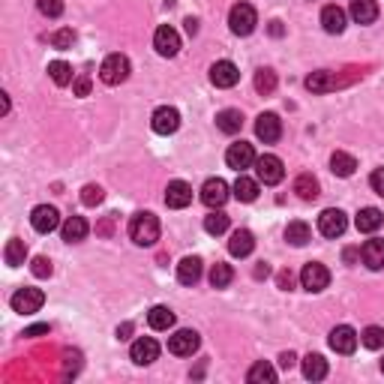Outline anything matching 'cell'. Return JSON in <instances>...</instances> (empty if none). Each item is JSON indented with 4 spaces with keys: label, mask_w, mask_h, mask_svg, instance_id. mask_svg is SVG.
Listing matches in <instances>:
<instances>
[{
    "label": "cell",
    "mask_w": 384,
    "mask_h": 384,
    "mask_svg": "<svg viewBox=\"0 0 384 384\" xmlns=\"http://www.w3.org/2000/svg\"><path fill=\"white\" fill-rule=\"evenodd\" d=\"M370 186H372V190H375V192H379L381 199H384V168H375V171H372V177H370Z\"/></svg>",
    "instance_id": "f6af8a7d"
},
{
    "label": "cell",
    "mask_w": 384,
    "mask_h": 384,
    "mask_svg": "<svg viewBox=\"0 0 384 384\" xmlns=\"http://www.w3.org/2000/svg\"><path fill=\"white\" fill-rule=\"evenodd\" d=\"M276 285H280L282 291H291L294 289V273L291 271H282L280 276H276Z\"/></svg>",
    "instance_id": "7dc6e473"
},
{
    "label": "cell",
    "mask_w": 384,
    "mask_h": 384,
    "mask_svg": "<svg viewBox=\"0 0 384 384\" xmlns=\"http://www.w3.org/2000/svg\"><path fill=\"white\" fill-rule=\"evenodd\" d=\"M351 19L357 24H372L379 19V0H351Z\"/></svg>",
    "instance_id": "7402d4cb"
},
{
    "label": "cell",
    "mask_w": 384,
    "mask_h": 384,
    "mask_svg": "<svg viewBox=\"0 0 384 384\" xmlns=\"http://www.w3.org/2000/svg\"><path fill=\"white\" fill-rule=\"evenodd\" d=\"M285 240H289L291 247H306V243L313 240V228H309L304 219H294V223H289V228H285Z\"/></svg>",
    "instance_id": "484cf974"
},
{
    "label": "cell",
    "mask_w": 384,
    "mask_h": 384,
    "mask_svg": "<svg viewBox=\"0 0 384 384\" xmlns=\"http://www.w3.org/2000/svg\"><path fill=\"white\" fill-rule=\"evenodd\" d=\"M30 271H34V276H39V280H45V276H52V261H48L45 256H36Z\"/></svg>",
    "instance_id": "ee69618b"
},
{
    "label": "cell",
    "mask_w": 384,
    "mask_h": 384,
    "mask_svg": "<svg viewBox=\"0 0 384 384\" xmlns=\"http://www.w3.org/2000/svg\"><path fill=\"white\" fill-rule=\"evenodd\" d=\"M256 135H258L264 144L280 142V135H282V120H280V114H273V111L258 114V120H256Z\"/></svg>",
    "instance_id": "8fae6325"
},
{
    "label": "cell",
    "mask_w": 384,
    "mask_h": 384,
    "mask_svg": "<svg viewBox=\"0 0 384 384\" xmlns=\"http://www.w3.org/2000/svg\"><path fill=\"white\" fill-rule=\"evenodd\" d=\"M321 27L328 30V34H342V30H346V12H342L337 3L324 6L321 10Z\"/></svg>",
    "instance_id": "603a6c76"
},
{
    "label": "cell",
    "mask_w": 384,
    "mask_h": 384,
    "mask_svg": "<svg viewBox=\"0 0 384 384\" xmlns=\"http://www.w3.org/2000/svg\"><path fill=\"white\" fill-rule=\"evenodd\" d=\"M45 304V294L43 289H19L12 294V309L21 315H30V313H39Z\"/></svg>",
    "instance_id": "8992f818"
},
{
    "label": "cell",
    "mask_w": 384,
    "mask_h": 384,
    "mask_svg": "<svg viewBox=\"0 0 384 384\" xmlns=\"http://www.w3.org/2000/svg\"><path fill=\"white\" fill-rule=\"evenodd\" d=\"M129 357H133V363H138V366H150L159 357V342L150 337L135 339L133 348H129Z\"/></svg>",
    "instance_id": "9a60e30c"
},
{
    "label": "cell",
    "mask_w": 384,
    "mask_h": 384,
    "mask_svg": "<svg viewBox=\"0 0 384 384\" xmlns=\"http://www.w3.org/2000/svg\"><path fill=\"white\" fill-rule=\"evenodd\" d=\"M48 76H52V81L57 87L72 84V67L67 60H52V63H48Z\"/></svg>",
    "instance_id": "e575fe53"
},
{
    "label": "cell",
    "mask_w": 384,
    "mask_h": 384,
    "mask_svg": "<svg viewBox=\"0 0 384 384\" xmlns=\"http://www.w3.org/2000/svg\"><path fill=\"white\" fill-rule=\"evenodd\" d=\"M267 273H271V267H267L264 261H261V264L256 267V280H261V276H267Z\"/></svg>",
    "instance_id": "f5cc1de1"
},
{
    "label": "cell",
    "mask_w": 384,
    "mask_h": 384,
    "mask_svg": "<svg viewBox=\"0 0 384 384\" xmlns=\"http://www.w3.org/2000/svg\"><path fill=\"white\" fill-rule=\"evenodd\" d=\"M3 258H6V264L10 267H21L24 261H27V247H24V240L12 238L10 243H6V249H3Z\"/></svg>",
    "instance_id": "836d02e7"
},
{
    "label": "cell",
    "mask_w": 384,
    "mask_h": 384,
    "mask_svg": "<svg viewBox=\"0 0 384 384\" xmlns=\"http://www.w3.org/2000/svg\"><path fill=\"white\" fill-rule=\"evenodd\" d=\"M300 285L306 291H324L330 285V271L324 264H318V261H309L304 271H300Z\"/></svg>",
    "instance_id": "52a82bcc"
},
{
    "label": "cell",
    "mask_w": 384,
    "mask_h": 384,
    "mask_svg": "<svg viewBox=\"0 0 384 384\" xmlns=\"http://www.w3.org/2000/svg\"><path fill=\"white\" fill-rule=\"evenodd\" d=\"M354 168H357V159L351 157V153H346V150H337L330 157V171L337 177H351L354 174Z\"/></svg>",
    "instance_id": "83f0119b"
},
{
    "label": "cell",
    "mask_w": 384,
    "mask_h": 384,
    "mask_svg": "<svg viewBox=\"0 0 384 384\" xmlns=\"http://www.w3.org/2000/svg\"><path fill=\"white\" fill-rule=\"evenodd\" d=\"M30 225L39 234H52L60 225V214H57V207H52V204H39V207H34V214H30Z\"/></svg>",
    "instance_id": "7c38bea8"
},
{
    "label": "cell",
    "mask_w": 384,
    "mask_h": 384,
    "mask_svg": "<svg viewBox=\"0 0 384 384\" xmlns=\"http://www.w3.org/2000/svg\"><path fill=\"white\" fill-rule=\"evenodd\" d=\"M129 333H133V324H129V321L117 328V337H120V339H129Z\"/></svg>",
    "instance_id": "f907efd6"
},
{
    "label": "cell",
    "mask_w": 384,
    "mask_h": 384,
    "mask_svg": "<svg viewBox=\"0 0 384 384\" xmlns=\"http://www.w3.org/2000/svg\"><path fill=\"white\" fill-rule=\"evenodd\" d=\"M96 231H100V234H111V216H105V223L96 228Z\"/></svg>",
    "instance_id": "db71d44e"
},
{
    "label": "cell",
    "mask_w": 384,
    "mask_h": 384,
    "mask_svg": "<svg viewBox=\"0 0 384 384\" xmlns=\"http://www.w3.org/2000/svg\"><path fill=\"white\" fill-rule=\"evenodd\" d=\"M204 231L214 234V238L225 234V231H228V216L223 214V210H210V214L204 216Z\"/></svg>",
    "instance_id": "74e56055"
},
{
    "label": "cell",
    "mask_w": 384,
    "mask_h": 384,
    "mask_svg": "<svg viewBox=\"0 0 384 384\" xmlns=\"http://www.w3.org/2000/svg\"><path fill=\"white\" fill-rule=\"evenodd\" d=\"M228 183L223 181V177H210V181H204V186H201V201L207 204L210 210H219L223 204L228 201Z\"/></svg>",
    "instance_id": "9c48e42d"
},
{
    "label": "cell",
    "mask_w": 384,
    "mask_h": 384,
    "mask_svg": "<svg viewBox=\"0 0 384 384\" xmlns=\"http://www.w3.org/2000/svg\"><path fill=\"white\" fill-rule=\"evenodd\" d=\"M252 249H256V238H252V231L249 228H238V231L231 234V240H228V252H231L234 258H247Z\"/></svg>",
    "instance_id": "d6986e66"
},
{
    "label": "cell",
    "mask_w": 384,
    "mask_h": 384,
    "mask_svg": "<svg viewBox=\"0 0 384 384\" xmlns=\"http://www.w3.org/2000/svg\"><path fill=\"white\" fill-rule=\"evenodd\" d=\"M39 333H48V324H36V328H27L24 337H39Z\"/></svg>",
    "instance_id": "681fc988"
},
{
    "label": "cell",
    "mask_w": 384,
    "mask_h": 384,
    "mask_svg": "<svg viewBox=\"0 0 384 384\" xmlns=\"http://www.w3.org/2000/svg\"><path fill=\"white\" fill-rule=\"evenodd\" d=\"M231 192H234V199L243 201V204H249V201H256L258 199V181H252V177L247 174H240L238 181H234L231 186Z\"/></svg>",
    "instance_id": "4316f807"
},
{
    "label": "cell",
    "mask_w": 384,
    "mask_h": 384,
    "mask_svg": "<svg viewBox=\"0 0 384 384\" xmlns=\"http://www.w3.org/2000/svg\"><path fill=\"white\" fill-rule=\"evenodd\" d=\"M105 199V192H102V186H96V183H87L84 190H81V201L87 204V207H96Z\"/></svg>",
    "instance_id": "60d3db41"
},
{
    "label": "cell",
    "mask_w": 384,
    "mask_h": 384,
    "mask_svg": "<svg viewBox=\"0 0 384 384\" xmlns=\"http://www.w3.org/2000/svg\"><path fill=\"white\" fill-rule=\"evenodd\" d=\"M247 381L249 384H273L276 381V370L267 361H258V363H252L249 366V372H247Z\"/></svg>",
    "instance_id": "d6a6232c"
},
{
    "label": "cell",
    "mask_w": 384,
    "mask_h": 384,
    "mask_svg": "<svg viewBox=\"0 0 384 384\" xmlns=\"http://www.w3.org/2000/svg\"><path fill=\"white\" fill-rule=\"evenodd\" d=\"M330 348L337 351V354H354L357 348V330L348 328V324H339V328L330 330Z\"/></svg>",
    "instance_id": "4fadbf2b"
},
{
    "label": "cell",
    "mask_w": 384,
    "mask_h": 384,
    "mask_svg": "<svg viewBox=\"0 0 384 384\" xmlns=\"http://www.w3.org/2000/svg\"><path fill=\"white\" fill-rule=\"evenodd\" d=\"M381 223H384V216H381V210H379V207H363L361 214H357V219H354L357 231H363V234L379 231Z\"/></svg>",
    "instance_id": "cb8c5ba5"
},
{
    "label": "cell",
    "mask_w": 384,
    "mask_h": 384,
    "mask_svg": "<svg viewBox=\"0 0 384 384\" xmlns=\"http://www.w3.org/2000/svg\"><path fill=\"white\" fill-rule=\"evenodd\" d=\"M177 280H181L183 285H195L201 280V258L195 256H186L181 264H177Z\"/></svg>",
    "instance_id": "d4e9b609"
},
{
    "label": "cell",
    "mask_w": 384,
    "mask_h": 384,
    "mask_svg": "<svg viewBox=\"0 0 384 384\" xmlns=\"http://www.w3.org/2000/svg\"><path fill=\"white\" fill-rule=\"evenodd\" d=\"M361 258H363V264L370 267V271H381L384 267V240H366L363 243V249H361Z\"/></svg>",
    "instance_id": "44dd1931"
},
{
    "label": "cell",
    "mask_w": 384,
    "mask_h": 384,
    "mask_svg": "<svg viewBox=\"0 0 384 384\" xmlns=\"http://www.w3.org/2000/svg\"><path fill=\"white\" fill-rule=\"evenodd\" d=\"M72 91H76V96H87V93H91V78H87V76L76 78V81H72Z\"/></svg>",
    "instance_id": "bcb514c9"
},
{
    "label": "cell",
    "mask_w": 384,
    "mask_h": 384,
    "mask_svg": "<svg viewBox=\"0 0 384 384\" xmlns=\"http://www.w3.org/2000/svg\"><path fill=\"white\" fill-rule=\"evenodd\" d=\"M333 87H337V81H333V72H328V69H318L306 78V91H313V93H330Z\"/></svg>",
    "instance_id": "4dcf8cb0"
},
{
    "label": "cell",
    "mask_w": 384,
    "mask_h": 384,
    "mask_svg": "<svg viewBox=\"0 0 384 384\" xmlns=\"http://www.w3.org/2000/svg\"><path fill=\"white\" fill-rule=\"evenodd\" d=\"M72 43H76L72 27H63V30H57V34H52V45L54 48H72Z\"/></svg>",
    "instance_id": "b9f144b4"
},
{
    "label": "cell",
    "mask_w": 384,
    "mask_h": 384,
    "mask_svg": "<svg viewBox=\"0 0 384 384\" xmlns=\"http://www.w3.org/2000/svg\"><path fill=\"white\" fill-rule=\"evenodd\" d=\"M186 30H190V34H195V30H199V21H195V19H186Z\"/></svg>",
    "instance_id": "11a10c76"
},
{
    "label": "cell",
    "mask_w": 384,
    "mask_h": 384,
    "mask_svg": "<svg viewBox=\"0 0 384 384\" xmlns=\"http://www.w3.org/2000/svg\"><path fill=\"white\" fill-rule=\"evenodd\" d=\"M100 78L105 81V84H124V81L129 78V57L126 54H109L102 60L100 67Z\"/></svg>",
    "instance_id": "3957f363"
},
{
    "label": "cell",
    "mask_w": 384,
    "mask_h": 384,
    "mask_svg": "<svg viewBox=\"0 0 384 384\" xmlns=\"http://www.w3.org/2000/svg\"><path fill=\"white\" fill-rule=\"evenodd\" d=\"M225 162H228V168H234V171H243V168H249L252 162H256V150H252V144H247V142H238V144H231V147H228V153H225Z\"/></svg>",
    "instance_id": "e0dca14e"
},
{
    "label": "cell",
    "mask_w": 384,
    "mask_h": 384,
    "mask_svg": "<svg viewBox=\"0 0 384 384\" xmlns=\"http://www.w3.org/2000/svg\"><path fill=\"white\" fill-rule=\"evenodd\" d=\"M153 48H157L162 57H174L181 52V36H177V30L168 27V24L157 27V34H153Z\"/></svg>",
    "instance_id": "5bb4252c"
},
{
    "label": "cell",
    "mask_w": 384,
    "mask_h": 384,
    "mask_svg": "<svg viewBox=\"0 0 384 384\" xmlns=\"http://www.w3.org/2000/svg\"><path fill=\"white\" fill-rule=\"evenodd\" d=\"M294 361H297V357H294L291 351H285V354L280 357V366H282V370H291V366H294Z\"/></svg>",
    "instance_id": "c3c4849f"
},
{
    "label": "cell",
    "mask_w": 384,
    "mask_h": 384,
    "mask_svg": "<svg viewBox=\"0 0 384 384\" xmlns=\"http://www.w3.org/2000/svg\"><path fill=\"white\" fill-rule=\"evenodd\" d=\"M346 228H348V219L346 214H342L339 207H328V210H321V216H318V231L324 234V238H342L346 234Z\"/></svg>",
    "instance_id": "5b68a950"
},
{
    "label": "cell",
    "mask_w": 384,
    "mask_h": 384,
    "mask_svg": "<svg viewBox=\"0 0 384 384\" xmlns=\"http://www.w3.org/2000/svg\"><path fill=\"white\" fill-rule=\"evenodd\" d=\"M210 81H214L216 87H234L240 81V72H238V67H234L231 60H216L214 67H210Z\"/></svg>",
    "instance_id": "ac0fdd59"
},
{
    "label": "cell",
    "mask_w": 384,
    "mask_h": 384,
    "mask_svg": "<svg viewBox=\"0 0 384 384\" xmlns=\"http://www.w3.org/2000/svg\"><path fill=\"white\" fill-rule=\"evenodd\" d=\"M147 324H150L153 330H168V328H174V313H171L168 306H153L150 313H147Z\"/></svg>",
    "instance_id": "1f68e13d"
},
{
    "label": "cell",
    "mask_w": 384,
    "mask_h": 384,
    "mask_svg": "<svg viewBox=\"0 0 384 384\" xmlns=\"http://www.w3.org/2000/svg\"><path fill=\"white\" fill-rule=\"evenodd\" d=\"M357 256H361V249H354V247H351V249H346V252H342V258H346V261H354Z\"/></svg>",
    "instance_id": "816d5d0a"
},
{
    "label": "cell",
    "mask_w": 384,
    "mask_h": 384,
    "mask_svg": "<svg viewBox=\"0 0 384 384\" xmlns=\"http://www.w3.org/2000/svg\"><path fill=\"white\" fill-rule=\"evenodd\" d=\"M129 238L138 247H153L159 240V219L153 214H135L129 219Z\"/></svg>",
    "instance_id": "6da1fadb"
},
{
    "label": "cell",
    "mask_w": 384,
    "mask_h": 384,
    "mask_svg": "<svg viewBox=\"0 0 384 384\" xmlns=\"http://www.w3.org/2000/svg\"><path fill=\"white\" fill-rule=\"evenodd\" d=\"M87 231H91V225H87L84 216H69L67 223H63V228H60V234H63V240L67 243H81L87 238Z\"/></svg>",
    "instance_id": "ffe728a7"
},
{
    "label": "cell",
    "mask_w": 384,
    "mask_h": 384,
    "mask_svg": "<svg viewBox=\"0 0 384 384\" xmlns=\"http://www.w3.org/2000/svg\"><path fill=\"white\" fill-rule=\"evenodd\" d=\"M166 204L171 210H183L192 204V186L186 181H171L166 190Z\"/></svg>",
    "instance_id": "2e32d148"
},
{
    "label": "cell",
    "mask_w": 384,
    "mask_h": 384,
    "mask_svg": "<svg viewBox=\"0 0 384 384\" xmlns=\"http://www.w3.org/2000/svg\"><path fill=\"white\" fill-rule=\"evenodd\" d=\"M381 372H384V361H381Z\"/></svg>",
    "instance_id": "6f0895ef"
},
{
    "label": "cell",
    "mask_w": 384,
    "mask_h": 384,
    "mask_svg": "<svg viewBox=\"0 0 384 384\" xmlns=\"http://www.w3.org/2000/svg\"><path fill=\"white\" fill-rule=\"evenodd\" d=\"M271 34H273V36H280V34H282V27H280V21H271Z\"/></svg>",
    "instance_id": "9f6ffc18"
},
{
    "label": "cell",
    "mask_w": 384,
    "mask_h": 384,
    "mask_svg": "<svg viewBox=\"0 0 384 384\" xmlns=\"http://www.w3.org/2000/svg\"><path fill=\"white\" fill-rule=\"evenodd\" d=\"M294 192H297L304 201H313V199H318V181L313 174H297V181H294Z\"/></svg>",
    "instance_id": "d590c367"
},
{
    "label": "cell",
    "mask_w": 384,
    "mask_h": 384,
    "mask_svg": "<svg viewBox=\"0 0 384 384\" xmlns=\"http://www.w3.org/2000/svg\"><path fill=\"white\" fill-rule=\"evenodd\" d=\"M39 12L48 15V19H57V15L63 12V0H36Z\"/></svg>",
    "instance_id": "7bdbcfd3"
},
{
    "label": "cell",
    "mask_w": 384,
    "mask_h": 384,
    "mask_svg": "<svg viewBox=\"0 0 384 384\" xmlns=\"http://www.w3.org/2000/svg\"><path fill=\"white\" fill-rule=\"evenodd\" d=\"M304 375L309 381H321L328 379V361L321 354H306L304 357Z\"/></svg>",
    "instance_id": "f546056e"
},
{
    "label": "cell",
    "mask_w": 384,
    "mask_h": 384,
    "mask_svg": "<svg viewBox=\"0 0 384 384\" xmlns=\"http://www.w3.org/2000/svg\"><path fill=\"white\" fill-rule=\"evenodd\" d=\"M256 91L261 96H271L276 91V72L273 69H258L256 72Z\"/></svg>",
    "instance_id": "f35d334b"
},
{
    "label": "cell",
    "mask_w": 384,
    "mask_h": 384,
    "mask_svg": "<svg viewBox=\"0 0 384 384\" xmlns=\"http://www.w3.org/2000/svg\"><path fill=\"white\" fill-rule=\"evenodd\" d=\"M199 346H201V339L195 330H177L174 337H168V351L177 357H192L199 351Z\"/></svg>",
    "instance_id": "30bf717a"
},
{
    "label": "cell",
    "mask_w": 384,
    "mask_h": 384,
    "mask_svg": "<svg viewBox=\"0 0 384 384\" xmlns=\"http://www.w3.org/2000/svg\"><path fill=\"white\" fill-rule=\"evenodd\" d=\"M361 342H363V346L370 348V351L384 348V328H375V324H372V328H366V330L361 333Z\"/></svg>",
    "instance_id": "ab89813d"
},
{
    "label": "cell",
    "mask_w": 384,
    "mask_h": 384,
    "mask_svg": "<svg viewBox=\"0 0 384 384\" xmlns=\"http://www.w3.org/2000/svg\"><path fill=\"white\" fill-rule=\"evenodd\" d=\"M258 24V12L252 3H234L231 12H228V27H231V34L238 36H249L252 30H256Z\"/></svg>",
    "instance_id": "7a4b0ae2"
},
{
    "label": "cell",
    "mask_w": 384,
    "mask_h": 384,
    "mask_svg": "<svg viewBox=\"0 0 384 384\" xmlns=\"http://www.w3.org/2000/svg\"><path fill=\"white\" fill-rule=\"evenodd\" d=\"M256 174H258V183L264 186H276L285 177V168H282V159L273 157V153H264V157L256 159Z\"/></svg>",
    "instance_id": "277c9868"
},
{
    "label": "cell",
    "mask_w": 384,
    "mask_h": 384,
    "mask_svg": "<svg viewBox=\"0 0 384 384\" xmlns=\"http://www.w3.org/2000/svg\"><path fill=\"white\" fill-rule=\"evenodd\" d=\"M234 280V271H231V264H223V261H216L214 267H210V285L214 289H228Z\"/></svg>",
    "instance_id": "8d00e7d4"
},
{
    "label": "cell",
    "mask_w": 384,
    "mask_h": 384,
    "mask_svg": "<svg viewBox=\"0 0 384 384\" xmlns=\"http://www.w3.org/2000/svg\"><path fill=\"white\" fill-rule=\"evenodd\" d=\"M216 126L223 129L225 135L240 133V126H243V114H240L238 109H225V111H219V114H216Z\"/></svg>",
    "instance_id": "f1b7e54d"
},
{
    "label": "cell",
    "mask_w": 384,
    "mask_h": 384,
    "mask_svg": "<svg viewBox=\"0 0 384 384\" xmlns=\"http://www.w3.org/2000/svg\"><path fill=\"white\" fill-rule=\"evenodd\" d=\"M150 126H153V133L157 135L177 133V126H181V111L171 109V105H159V109L153 111V117H150Z\"/></svg>",
    "instance_id": "ba28073f"
}]
</instances>
